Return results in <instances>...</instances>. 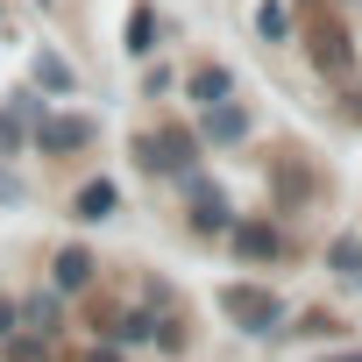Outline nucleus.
Instances as JSON below:
<instances>
[{
    "mask_svg": "<svg viewBox=\"0 0 362 362\" xmlns=\"http://www.w3.org/2000/svg\"><path fill=\"white\" fill-rule=\"evenodd\" d=\"M199 135H206V142H242V135H249V114H242L235 100H214V107H206V128H199Z\"/></svg>",
    "mask_w": 362,
    "mask_h": 362,
    "instance_id": "8",
    "label": "nucleus"
},
{
    "mask_svg": "<svg viewBox=\"0 0 362 362\" xmlns=\"http://www.w3.org/2000/svg\"><path fill=\"white\" fill-rule=\"evenodd\" d=\"M50 284H57V291H86V284H93V249L64 242V249H57V263H50Z\"/></svg>",
    "mask_w": 362,
    "mask_h": 362,
    "instance_id": "6",
    "label": "nucleus"
},
{
    "mask_svg": "<svg viewBox=\"0 0 362 362\" xmlns=\"http://www.w3.org/2000/svg\"><path fill=\"white\" fill-rule=\"evenodd\" d=\"M128 50H135V57L156 50V15H149V0H135V8H128Z\"/></svg>",
    "mask_w": 362,
    "mask_h": 362,
    "instance_id": "10",
    "label": "nucleus"
},
{
    "mask_svg": "<svg viewBox=\"0 0 362 362\" xmlns=\"http://www.w3.org/2000/svg\"><path fill=\"white\" fill-rule=\"evenodd\" d=\"M0 334H15V305L8 298H0Z\"/></svg>",
    "mask_w": 362,
    "mask_h": 362,
    "instance_id": "20",
    "label": "nucleus"
},
{
    "mask_svg": "<svg viewBox=\"0 0 362 362\" xmlns=\"http://www.w3.org/2000/svg\"><path fill=\"white\" fill-rule=\"evenodd\" d=\"M277 185H284V206H298L313 177H305V163H298V156H277Z\"/></svg>",
    "mask_w": 362,
    "mask_h": 362,
    "instance_id": "15",
    "label": "nucleus"
},
{
    "mask_svg": "<svg viewBox=\"0 0 362 362\" xmlns=\"http://www.w3.org/2000/svg\"><path fill=\"white\" fill-rule=\"evenodd\" d=\"M8 341V362H43V341H29V334H0Z\"/></svg>",
    "mask_w": 362,
    "mask_h": 362,
    "instance_id": "17",
    "label": "nucleus"
},
{
    "mask_svg": "<svg viewBox=\"0 0 362 362\" xmlns=\"http://www.w3.org/2000/svg\"><path fill=\"white\" fill-rule=\"evenodd\" d=\"M114 206H121V192L107 185V177H100V185H86V192H78V221H107Z\"/></svg>",
    "mask_w": 362,
    "mask_h": 362,
    "instance_id": "12",
    "label": "nucleus"
},
{
    "mask_svg": "<svg viewBox=\"0 0 362 362\" xmlns=\"http://www.w3.org/2000/svg\"><path fill=\"white\" fill-rule=\"evenodd\" d=\"M185 199H192V228H199V235H221V228H235V214H228V192H221V185H206L199 170H185Z\"/></svg>",
    "mask_w": 362,
    "mask_h": 362,
    "instance_id": "4",
    "label": "nucleus"
},
{
    "mask_svg": "<svg viewBox=\"0 0 362 362\" xmlns=\"http://www.w3.org/2000/svg\"><path fill=\"white\" fill-rule=\"evenodd\" d=\"M221 313H228L242 334H270V327L284 320V298H277L270 284H228V291H221Z\"/></svg>",
    "mask_w": 362,
    "mask_h": 362,
    "instance_id": "2",
    "label": "nucleus"
},
{
    "mask_svg": "<svg viewBox=\"0 0 362 362\" xmlns=\"http://www.w3.org/2000/svg\"><path fill=\"white\" fill-rule=\"evenodd\" d=\"M100 128L86 121V114H36V149L43 156H71V149H86Z\"/></svg>",
    "mask_w": 362,
    "mask_h": 362,
    "instance_id": "3",
    "label": "nucleus"
},
{
    "mask_svg": "<svg viewBox=\"0 0 362 362\" xmlns=\"http://www.w3.org/2000/svg\"><path fill=\"white\" fill-rule=\"evenodd\" d=\"M320 362H362V348H341V355H320Z\"/></svg>",
    "mask_w": 362,
    "mask_h": 362,
    "instance_id": "21",
    "label": "nucleus"
},
{
    "mask_svg": "<svg viewBox=\"0 0 362 362\" xmlns=\"http://www.w3.org/2000/svg\"><path fill=\"white\" fill-rule=\"evenodd\" d=\"M327 263H334L341 277H355V270H362V242H355V235H341V242L327 249Z\"/></svg>",
    "mask_w": 362,
    "mask_h": 362,
    "instance_id": "16",
    "label": "nucleus"
},
{
    "mask_svg": "<svg viewBox=\"0 0 362 362\" xmlns=\"http://www.w3.org/2000/svg\"><path fill=\"white\" fill-rule=\"evenodd\" d=\"M0 199H15V177H8V170H0Z\"/></svg>",
    "mask_w": 362,
    "mask_h": 362,
    "instance_id": "22",
    "label": "nucleus"
},
{
    "mask_svg": "<svg viewBox=\"0 0 362 362\" xmlns=\"http://www.w3.org/2000/svg\"><path fill=\"white\" fill-rule=\"evenodd\" d=\"M36 86H43V93H71L78 78H71V64H64L57 50H36Z\"/></svg>",
    "mask_w": 362,
    "mask_h": 362,
    "instance_id": "11",
    "label": "nucleus"
},
{
    "mask_svg": "<svg viewBox=\"0 0 362 362\" xmlns=\"http://www.w3.org/2000/svg\"><path fill=\"white\" fill-rule=\"evenodd\" d=\"M313 64H320V71H334V78L355 64V50H348V36H341L334 22H320V29H313Z\"/></svg>",
    "mask_w": 362,
    "mask_h": 362,
    "instance_id": "7",
    "label": "nucleus"
},
{
    "mask_svg": "<svg viewBox=\"0 0 362 362\" xmlns=\"http://www.w3.org/2000/svg\"><path fill=\"white\" fill-rule=\"evenodd\" d=\"M22 320H29V327H36V334H50V327H57V320H64V305H57V291H36V298H29V305H22Z\"/></svg>",
    "mask_w": 362,
    "mask_h": 362,
    "instance_id": "14",
    "label": "nucleus"
},
{
    "mask_svg": "<svg viewBox=\"0 0 362 362\" xmlns=\"http://www.w3.org/2000/svg\"><path fill=\"white\" fill-rule=\"evenodd\" d=\"M0 149H15V114H0Z\"/></svg>",
    "mask_w": 362,
    "mask_h": 362,
    "instance_id": "19",
    "label": "nucleus"
},
{
    "mask_svg": "<svg viewBox=\"0 0 362 362\" xmlns=\"http://www.w3.org/2000/svg\"><path fill=\"white\" fill-rule=\"evenodd\" d=\"M298 334H341V320H334V313H305V327H298Z\"/></svg>",
    "mask_w": 362,
    "mask_h": 362,
    "instance_id": "18",
    "label": "nucleus"
},
{
    "mask_svg": "<svg viewBox=\"0 0 362 362\" xmlns=\"http://www.w3.org/2000/svg\"><path fill=\"white\" fill-rule=\"evenodd\" d=\"M135 156H142V170L185 177L192 156H199V135H192V128H149V135H135Z\"/></svg>",
    "mask_w": 362,
    "mask_h": 362,
    "instance_id": "1",
    "label": "nucleus"
},
{
    "mask_svg": "<svg viewBox=\"0 0 362 362\" xmlns=\"http://www.w3.org/2000/svg\"><path fill=\"white\" fill-rule=\"evenodd\" d=\"M256 29H263V43H284V36H291V8H284V0H263V8H256Z\"/></svg>",
    "mask_w": 362,
    "mask_h": 362,
    "instance_id": "13",
    "label": "nucleus"
},
{
    "mask_svg": "<svg viewBox=\"0 0 362 362\" xmlns=\"http://www.w3.org/2000/svg\"><path fill=\"white\" fill-rule=\"evenodd\" d=\"M93 362H121V355H114V348H93Z\"/></svg>",
    "mask_w": 362,
    "mask_h": 362,
    "instance_id": "23",
    "label": "nucleus"
},
{
    "mask_svg": "<svg viewBox=\"0 0 362 362\" xmlns=\"http://www.w3.org/2000/svg\"><path fill=\"white\" fill-rule=\"evenodd\" d=\"M277 249H284V235H277L270 221H242V228H235V256H242V263H270Z\"/></svg>",
    "mask_w": 362,
    "mask_h": 362,
    "instance_id": "5",
    "label": "nucleus"
},
{
    "mask_svg": "<svg viewBox=\"0 0 362 362\" xmlns=\"http://www.w3.org/2000/svg\"><path fill=\"white\" fill-rule=\"evenodd\" d=\"M228 93H235V71H228V64H199V71H192V100L214 107V100H228Z\"/></svg>",
    "mask_w": 362,
    "mask_h": 362,
    "instance_id": "9",
    "label": "nucleus"
}]
</instances>
